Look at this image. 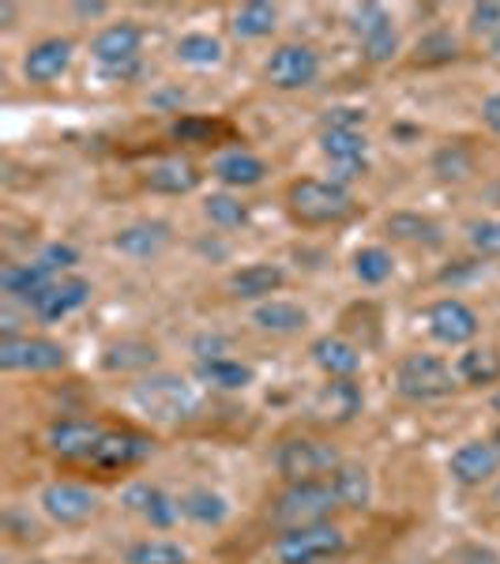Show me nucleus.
Returning a JSON list of instances; mask_svg holds the SVG:
<instances>
[{"mask_svg":"<svg viewBox=\"0 0 500 564\" xmlns=\"http://www.w3.org/2000/svg\"><path fill=\"white\" fill-rule=\"evenodd\" d=\"M286 212L302 226H331L354 215V196L339 181L297 177L286 188Z\"/></svg>","mask_w":500,"mask_h":564,"instance_id":"obj_1","label":"nucleus"},{"mask_svg":"<svg viewBox=\"0 0 500 564\" xmlns=\"http://www.w3.org/2000/svg\"><path fill=\"white\" fill-rule=\"evenodd\" d=\"M132 399L154 422H185V417H193L199 411V391L185 377H174V372L143 377L132 388Z\"/></svg>","mask_w":500,"mask_h":564,"instance_id":"obj_2","label":"nucleus"},{"mask_svg":"<svg viewBox=\"0 0 500 564\" xmlns=\"http://www.w3.org/2000/svg\"><path fill=\"white\" fill-rule=\"evenodd\" d=\"M339 508V494H335L331 478L320 481H286V489L271 500V520L283 527H305L324 523L327 516Z\"/></svg>","mask_w":500,"mask_h":564,"instance_id":"obj_3","label":"nucleus"},{"mask_svg":"<svg viewBox=\"0 0 500 564\" xmlns=\"http://www.w3.org/2000/svg\"><path fill=\"white\" fill-rule=\"evenodd\" d=\"M347 553V534L335 523H305V527H286L275 542V561L279 564H324L331 557Z\"/></svg>","mask_w":500,"mask_h":564,"instance_id":"obj_4","label":"nucleus"},{"mask_svg":"<svg viewBox=\"0 0 500 564\" xmlns=\"http://www.w3.org/2000/svg\"><path fill=\"white\" fill-rule=\"evenodd\" d=\"M343 467V456L324 441L313 436H286L275 448V470L286 481H320Z\"/></svg>","mask_w":500,"mask_h":564,"instance_id":"obj_5","label":"nucleus"},{"mask_svg":"<svg viewBox=\"0 0 500 564\" xmlns=\"http://www.w3.org/2000/svg\"><path fill=\"white\" fill-rule=\"evenodd\" d=\"M140 45H143V31L132 20H121L95 34L90 57H95V65L102 68L106 79H132L140 72Z\"/></svg>","mask_w":500,"mask_h":564,"instance_id":"obj_6","label":"nucleus"},{"mask_svg":"<svg viewBox=\"0 0 500 564\" xmlns=\"http://www.w3.org/2000/svg\"><path fill=\"white\" fill-rule=\"evenodd\" d=\"M395 388L403 399L430 403V399H444L456 391V372L436 354H406L395 366Z\"/></svg>","mask_w":500,"mask_h":564,"instance_id":"obj_7","label":"nucleus"},{"mask_svg":"<svg viewBox=\"0 0 500 564\" xmlns=\"http://www.w3.org/2000/svg\"><path fill=\"white\" fill-rule=\"evenodd\" d=\"M350 31L361 45V57L369 65H384L399 53V31L384 4H358L350 12Z\"/></svg>","mask_w":500,"mask_h":564,"instance_id":"obj_8","label":"nucleus"},{"mask_svg":"<svg viewBox=\"0 0 500 564\" xmlns=\"http://www.w3.org/2000/svg\"><path fill=\"white\" fill-rule=\"evenodd\" d=\"M263 76L275 90H305L320 79V53L305 42H286L279 50H271Z\"/></svg>","mask_w":500,"mask_h":564,"instance_id":"obj_9","label":"nucleus"},{"mask_svg":"<svg viewBox=\"0 0 500 564\" xmlns=\"http://www.w3.org/2000/svg\"><path fill=\"white\" fill-rule=\"evenodd\" d=\"M68 350L53 339H31V335H15V339L0 343V369L8 372H50L65 369Z\"/></svg>","mask_w":500,"mask_h":564,"instance_id":"obj_10","label":"nucleus"},{"mask_svg":"<svg viewBox=\"0 0 500 564\" xmlns=\"http://www.w3.org/2000/svg\"><path fill=\"white\" fill-rule=\"evenodd\" d=\"M102 433H106V425L90 422V417H61V422H53L50 430H45V448L57 459L87 463L95 456Z\"/></svg>","mask_w":500,"mask_h":564,"instance_id":"obj_11","label":"nucleus"},{"mask_svg":"<svg viewBox=\"0 0 500 564\" xmlns=\"http://www.w3.org/2000/svg\"><path fill=\"white\" fill-rule=\"evenodd\" d=\"M320 151L324 159L331 162V181L347 185V181L361 177L369 166V140L361 132H350V129H324L320 132Z\"/></svg>","mask_w":500,"mask_h":564,"instance_id":"obj_12","label":"nucleus"},{"mask_svg":"<svg viewBox=\"0 0 500 564\" xmlns=\"http://www.w3.org/2000/svg\"><path fill=\"white\" fill-rule=\"evenodd\" d=\"M425 324H430V335L444 347H463L478 335V313L459 297H441V302L430 305L425 313Z\"/></svg>","mask_w":500,"mask_h":564,"instance_id":"obj_13","label":"nucleus"},{"mask_svg":"<svg viewBox=\"0 0 500 564\" xmlns=\"http://www.w3.org/2000/svg\"><path fill=\"white\" fill-rule=\"evenodd\" d=\"M154 452V441L148 433H135V430H106L102 441H98L95 456L87 463L98 470H129V467H140Z\"/></svg>","mask_w":500,"mask_h":564,"instance_id":"obj_14","label":"nucleus"},{"mask_svg":"<svg viewBox=\"0 0 500 564\" xmlns=\"http://www.w3.org/2000/svg\"><path fill=\"white\" fill-rule=\"evenodd\" d=\"M42 508L53 523L79 527L98 512V497L87 486H76V481H53V486L42 489Z\"/></svg>","mask_w":500,"mask_h":564,"instance_id":"obj_15","label":"nucleus"},{"mask_svg":"<svg viewBox=\"0 0 500 564\" xmlns=\"http://www.w3.org/2000/svg\"><path fill=\"white\" fill-rule=\"evenodd\" d=\"M87 302H90V282L79 275H68V279H53L50 286L39 290L26 305H31V313L39 316L42 324H53V321H61V316L76 313V308H84Z\"/></svg>","mask_w":500,"mask_h":564,"instance_id":"obj_16","label":"nucleus"},{"mask_svg":"<svg viewBox=\"0 0 500 564\" xmlns=\"http://www.w3.org/2000/svg\"><path fill=\"white\" fill-rule=\"evenodd\" d=\"M358 411H361V388L354 380H327L313 395V403H308V414L324 425H347L354 422Z\"/></svg>","mask_w":500,"mask_h":564,"instance_id":"obj_17","label":"nucleus"},{"mask_svg":"<svg viewBox=\"0 0 500 564\" xmlns=\"http://www.w3.org/2000/svg\"><path fill=\"white\" fill-rule=\"evenodd\" d=\"M121 500L129 505V512L140 516L143 523L159 527V531H170V527L181 520V500L162 494V489L151 486V481H132Z\"/></svg>","mask_w":500,"mask_h":564,"instance_id":"obj_18","label":"nucleus"},{"mask_svg":"<svg viewBox=\"0 0 500 564\" xmlns=\"http://www.w3.org/2000/svg\"><path fill=\"white\" fill-rule=\"evenodd\" d=\"M72 53H76V45H72L68 39H42L34 42L31 50H26L23 57V76L26 84H53V79H61L72 65Z\"/></svg>","mask_w":500,"mask_h":564,"instance_id":"obj_19","label":"nucleus"},{"mask_svg":"<svg viewBox=\"0 0 500 564\" xmlns=\"http://www.w3.org/2000/svg\"><path fill=\"white\" fill-rule=\"evenodd\" d=\"M497 467H500V456H497V448L489 441L459 444V448L452 452V459H448V470H452V478H456L459 486H481V481H489L497 475Z\"/></svg>","mask_w":500,"mask_h":564,"instance_id":"obj_20","label":"nucleus"},{"mask_svg":"<svg viewBox=\"0 0 500 564\" xmlns=\"http://www.w3.org/2000/svg\"><path fill=\"white\" fill-rule=\"evenodd\" d=\"M286 282V271L279 263H244L230 275V294L238 302H271V294H279Z\"/></svg>","mask_w":500,"mask_h":564,"instance_id":"obj_21","label":"nucleus"},{"mask_svg":"<svg viewBox=\"0 0 500 564\" xmlns=\"http://www.w3.org/2000/svg\"><path fill=\"white\" fill-rule=\"evenodd\" d=\"M170 245V223L162 218H148V223H132L124 230H117L113 249L124 252L129 260H154L162 257V249Z\"/></svg>","mask_w":500,"mask_h":564,"instance_id":"obj_22","label":"nucleus"},{"mask_svg":"<svg viewBox=\"0 0 500 564\" xmlns=\"http://www.w3.org/2000/svg\"><path fill=\"white\" fill-rule=\"evenodd\" d=\"M313 361L327 372V380H354V372L361 369V350L354 343L339 339V335H320L313 339Z\"/></svg>","mask_w":500,"mask_h":564,"instance_id":"obj_23","label":"nucleus"},{"mask_svg":"<svg viewBox=\"0 0 500 564\" xmlns=\"http://www.w3.org/2000/svg\"><path fill=\"white\" fill-rule=\"evenodd\" d=\"M199 177L204 174H199L188 159H162L143 174V188H151V193H159V196H185V193H193V188H199Z\"/></svg>","mask_w":500,"mask_h":564,"instance_id":"obj_24","label":"nucleus"},{"mask_svg":"<svg viewBox=\"0 0 500 564\" xmlns=\"http://www.w3.org/2000/svg\"><path fill=\"white\" fill-rule=\"evenodd\" d=\"M211 174L226 188H257L268 177V162L257 159L252 151H226L211 162Z\"/></svg>","mask_w":500,"mask_h":564,"instance_id":"obj_25","label":"nucleus"},{"mask_svg":"<svg viewBox=\"0 0 500 564\" xmlns=\"http://www.w3.org/2000/svg\"><path fill=\"white\" fill-rule=\"evenodd\" d=\"M252 324H257L260 332H271V335H294L308 324V313L294 302H279V297H271V302H260L257 308H252Z\"/></svg>","mask_w":500,"mask_h":564,"instance_id":"obj_26","label":"nucleus"},{"mask_svg":"<svg viewBox=\"0 0 500 564\" xmlns=\"http://www.w3.org/2000/svg\"><path fill=\"white\" fill-rule=\"evenodd\" d=\"M275 26H279V8L268 4V0H249V4H241L230 20V31L238 34L241 42L268 39V34H275Z\"/></svg>","mask_w":500,"mask_h":564,"instance_id":"obj_27","label":"nucleus"},{"mask_svg":"<svg viewBox=\"0 0 500 564\" xmlns=\"http://www.w3.org/2000/svg\"><path fill=\"white\" fill-rule=\"evenodd\" d=\"M50 282H53V271H45L39 260L8 263V268L0 271V290H4L8 297H23V302H31V297L50 286Z\"/></svg>","mask_w":500,"mask_h":564,"instance_id":"obj_28","label":"nucleus"},{"mask_svg":"<svg viewBox=\"0 0 500 564\" xmlns=\"http://www.w3.org/2000/svg\"><path fill=\"white\" fill-rule=\"evenodd\" d=\"M384 230L392 234L395 241H411V245H433V249L444 241L441 226H436L433 218L417 215V212H395V215H388Z\"/></svg>","mask_w":500,"mask_h":564,"instance_id":"obj_29","label":"nucleus"},{"mask_svg":"<svg viewBox=\"0 0 500 564\" xmlns=\"http://www.w3.org/2000/svg\"><path fill=\"white\" fill-rule=\"evenodd\" d=\"M196 377L218 391H241L252 384V369L233 358H207L196 366Z\"/></svg>","mask_w":500,"mask_h":564,"instance_id":"obj_30","label":"nucleus"},{"mask_svg":"<svg viewBox=\"0 0 500 564\" xmlns=\"http://www.w3.org/2000/svg\"><path fill=\"white\" fill-rule=\"evenodd\" d=\"M331 486H335V494H339V508H354V512H361V508L369 505V497H372L369 470L354 467V463H343V467L335 470Z\"/></svg>","mask_w":500,"mask_h":564,"instance_id":"obj_31","label":"nucleus"},{"mask_svg":"<svg viewBox=\"0 0 500 564\" xmlns=\"http://www.w3.org/2000/svg\"><path fill=\"white\" fill-rule=\"evenodd\" d=\"M181 516H188L199 527H218L230 516V505H226V497L211 494V489H193V494L181 497Z\"/></svg>","mask_w":500,"mask_h":564,"instance_id":"obj_32","label":"nucleus"},{"mask_svg":"<svg viewBox=\"0 0 500 564\" xmlns=\"http://www.w3.org/2000/svg\"><path fill=\"white\" fill-rule=\"evenodd\" d=\"M177 61L181 65H193V68H215L222 65V42L215 39V34H185V39H177L174 45Z\"/></svg>","mask_w":500,"mask_h":564,"instance_id":"obj_33","label":"nucleus"},{"mask_svg":"<svg viewBox=\"0 0 500 564\" xmlns=\"http://www.w3.org/2000/svg\"><path fill=\"white\" fill-rule=\"evenodd\" d=\"M456 377L467 384H493L500 377V354L489 347H470L467 354H459Z\"/></svg>","mask_w":500,"mask_h":564,"instance_id":"obj_34","label":"nucleus"},{"mask_svg":"<svg viewBox=\"0 0 500 564\" xmlns=\"http://www.w3.org/2000/svg\"><path fill=\"white\" fill-rule=\"evenodd\" d=\"M395 271V260L388 249H380V245H369V249L354 252V275H358L366 286H380V282H388Z\"/></svg>","mask_w":500,"mask_h":564,"instance_id":"obj_35","label":"nucleus"},{"mask_svg":"<svg viewBox=\"0 0 500 564\" xmlns=\"http://www.w3.org/2000/svg\"><path fill=\"white\" fill-rule=\"evenodd\" d=\"M124 564H188V550L166 539H148L124 553Z\"/></svg>","mask_w":500,"mask_h":564,"instance_id":"obj_36","label":"nucleus"},{"mask_svg":"<svg viewBox=\"0 0 500 564\" xmlns=\"http://www.w3.org/2000/svg\"><path fill=\"white\" fill-rule=\"evenodd\" d=\"M204 215L211 218V226L218 230H238V226L249 223V207L241 199H233L230 193H211L204 199Z\"/></svg>","mask_w":500,"mask_h":564,"instance_id":"obj_37","label":"nucleus"},{"mask_svg":"<svg viewBox=\"0 0 500 564\" xmlns=\"http://www.w3.org/2000/svg\"><path fill=\"white\" fill-rule=\"evenodd\" d=\"M154 358H159V350L148 347V343H121V347H109L102 366L113 369V372H129V369H148L154 366Z\"/></svg>","mask_w":500,"mask_h":564,"instance_id":"obj_38","label":"nucleus"},{"mask_svg":"<svg viewBox=\"0 0 500 564\" xmlns=\"http://www.w3.org/2000/svg\"><path fill=\"white\" fill-rule=\"evenodd\" d=\"M459 57V42L448 31H433L414 45V61L417 65H448Z\"/></svg>","mask_w":500,"mask_h":564,"instance_id":"obj_39","label":"nucleus"},{"mask_svg":"<svg viewBox=\"0 0 500 564\" xmlns=\"http://www.w3.org/2000/svg\"><path fill=\"white\" fill-rule=\"evenodd\" d=\"M433 170H436V174H441L444 181H463V177L475 174V154L463 148V143H448V148L436 151Z\"/></svg>","mask_w":500,"mask_h":564,"instance_id":"obj_40","label":"nucleus"},{"mask_svg":"<svg viewBox=\"0 0 500 564\" xmlns=\"http://www.w3.org/2000/svg\"><path fill=\"white\" fill-rule=\"evenodd\" d=\"M467 241L470 249L481 257H500V218H481V223L467 226Z\"/></svg>","mask_w":500,"mask_h":564,"instance_id":"obj_41","label":"nucleus"},{"mask_svg":"<svg viewBox=\"0 0 500 564\" xmlns=\"http://www.w3.org/2000/svg\"><path fill=\"white\" fill-rule=\"evenodd\" d=\"M170 132H174V140H181V143H211L218 135V124L207 121V117H181Z\"/></svg>","mask_w":500,"mask_h":564,"instance_id":"obj_42","label":"nucleus"},{"mask_svg":"<svg viewBox=\"0 0 500 564\" xmlns=\"http://www.w3.org/2000/svg\"><path fill=\"white\" fill-rule=\"evenodd\" d=\"M39 263L45 271H65V268H72V263H79V252L72 249V245H45V249L39 252Z\"/></svg>","mask_w":500,"mask_h":564,"instance_id":"obj_43","label":"nucleus"},{"mask_svg":"<svg viewBox=\"0 0 500 564\" xmlns=\"http://www.w3.org/2000/svg\"><path fill=\"white\" fill-rule=\"evenodd\" d=\"M470 31L500 34V4H475L470 8Z\"/></svg>","mask_w":500,"mask_h":564,"instance_id":"obj_44","label":"nucleus"},{"mask_svg":"<svg viewBox=\"0 0 500 564\" xmlns=\"http://www.w3.org/2000/svg\"><path fill=\"white\" fill-rule=\"evenodd\" d=\"M358 124H366V109H331L324 121V129H350L358 132Z\"/></svg>","mask_w":500,"mask_h":564,"instance_id":"obj_45","label":"nucleus"},{"mask_svg":"<svg viewBox=\"0 0 500 564\" xmlns=\"http://www.w3.org/2000/svg\"><path fill=\"white\" fill-rule=\"evenodd\" d=\"M481 121L489 124V132L500 135V95H489L486 102H481Z\"/></svg>","mask_w":500,"mask_h":564,"instance_id":"obj_46","label":"nucleus"},{"mask_svg":"<svg viewBox=\"0 0 500 564\" xmlns=\"http://www.w3.org/2000/svg\"><path fill=\"white\" fill-rule=\"evenodd\" d=\"M106 8L102 0H90V4H72V12L79 15V20H98V15H106Z\"/></svg>","mask_w":500,"mask_h":564,"instance_id":"obj_47","label":"nucleus"},{"mask_svg":"<svg viewBox=\"0 0 500 564\" xmlns=\"http://www.w3.org/2000/svg\"><path fill=\"white\" fill-rule=\"evenodd\" d=\"M489 50H493L497 57H500V34H493V39H489Z\"/></svg>","mask_w":500,"mask_h":564,"instance_id":"obj_48","label":"nucleus"},{"mask_svg":"<svg viewBox=\"0 0 500 564\" xmlns=\"http://www.w3.org/2000/svg\"><path fill=\"white\" fill-rule=\"evenodd\" d=\"M489 444H493V448H497V456H500V430L493 433V441H489Z\"/></svg>","mask_w":500,"mask_h":564,"instance_id":"obj_49","label":"nucleus"},{"mask_svg":"<svg viewBox=\"0 0 500 564\" xmlns=\"http://www.w3.org/2000/svg\"><path fill=\"white\" fill-rule=\"evenodd\" d=\"M493 505L500 508V481H497V486H493Z\"/></svg>","mask_w":500,"mask_h":564,"instance_id":"obj_50","label":"nucleus"},{"mask_svg":"<svg viewBox=\"0 0 500 564\" xmlns=\"http://www.w3.org/2000/svg\"><path fill=\"white\" fill-rule=\"evenodd\" d=\"M493 411L500 414V391H497V395H493Z\"/></svg>","mask_w":500,"mask_h":564,"instance_id":"obj_51","label":"nucleus"}]
</instances>
